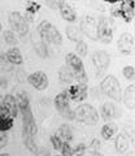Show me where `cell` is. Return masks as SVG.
Wrapping results in <instances>:
<instances>
[{"mask_svg":"<svg viewBox=\"0 0 135 156\" xmlns=\"http://www.w3.org/2000/svg\"><path fill=\"white\" fill-rule=\"evenodd\" d=\"M0 156H11V155L7 154V152H3V154H0Z\"/></svg>","mask_w":135,"mask_h":156,"instance_id":"obj_36","label":"cell"},{"mask_svg":"<svg viewBox=\"0 0 135 156\" xmlns=\"http://www.w3.org/2000/svg\"><path fill=\"white\" fill-rule=\"evenodd\" d=\"M31 42H33V47H34V51L36 52V55L40 58H47L48 57V46L42 42V39L38 37L36 33L33 35Z\"/></svg>","mask_w":135,"mask_h":156,"instance_id":"obj_15","label":"cell"},{"mask_svg":"<svg viewBox=\"0 0 135 156\" xmlns=\"http://www.w3.org/2000/svg\"><path fill=\"white\" fill-rule=\"evenodd\" d=\"M122 74L123 77L129 81H134V77H135V68L133 65H126L122 69Z\"/></svg>","mask_w":135,"mask_h":156,"instance_id":"obj_30","label":"cell"},{"mask_svg":"<svg viewBox=\"0 0 135 156\" xmlns=\"http://www.w3.org/2000/svg\"><path fill=\"white\" fill-rule=\"evenodd\" d=\"M74 115H75V120L81 124L85 125H90V126H95L99 122V112L96 111L94 105H91L88 103L81 104L74 109Z\"/></svg>","mask_w":135,"mask_h":156,"instance_id":"obj_4","label":"cell"},{"mask_svg":"<svg viewBox=\"0 0 135 156\" xmlns=\"http://www.w3.org/2000/svg\"><path fill=\"white\" fill-rule=\"evenodd\" d=\"M12 64L8 61L5 53H0V72H9L12 70Z\"/></svg>","mask_w":135,"mask_h":156,"instance_id":"obj_29","label":"cell"},{"mask_svg":"<svg viewBox=\"0 0 135 156\" xmlns=\"http://www.w3.org/2000/svg\"><path fill=\"white\" fill-rule=\"evenodd\" d=\"M60 14H61V17L62 20H65V21L68 22H70V23H73L77 21V12H75V9L70 5V4H68L66 2L62 3V5L60 7Z\"/></svg>","mask_w":135,"mask_h":156,"instance_id":"obj_17","label":"cell"},{"mask_svg":"<svg viewBox=\"0 0 135 156\" xmlns=\"http://www.w3.org/2000/svg\"><path fill=\"white\" fill-rule=\"evenodd\" d=\"M59 78H60L61 82H64V83H71V82L74 81V73L66 65H64V66H61L60 70H59Z\"/></svg>","mask_w":135,"mask_h":156,"instance_id":"obj_23","label":"cell"},{"mask_svg":"<svg viewBox=\"0 0 135 156\" xmlns=\"http://www.w3.org/2000/svg\"><path fill=\"white\" fill-rule=\"evenodd\" d=\"M38 37L42 39L43 43H46L47 46L55 44V46H61L62 44V35L60 30L55 25H52L50 21L43 20L39 22L36 29Z\"/></svg>","mask_w":135,"mask_h":156,"instance_id":"obj_1","label":"cell"},{"mask_svg":"<svg viewBox=\"0 0 135 156\" xmlns=\"http://www.w3.org/2000/svg\"><path fill=\"white\" fill-rule=\"evenodd\" d=\"M9 142V136L7 133H0V150L7 147V144Z\"/></svg>","mask_w":135,"mask_h":156,"instance_id":"obj_34","label":"cell"},{"mask_svg":"<svg viewBox=\"0 0 135 156\" xmlns=\"http://www.w3.org/2000/svg\"><path fill=\"white\" fill-rule=\"evenodd\" d=\"M98 26V41L108 44L113 41V21L107 16H99L96 18Z\"/></svg>","mask_w":135,"mask_h":156,"instance_id":"obj_6","label":"cell"},{"mask_svg":"<svg viewBox=\"0 0 135 156\" xmlns=\"http://www.w3.org/2000/svg\"><path fill=\"white\" fill-rule=\"evenodd\" d=\"M79 30L91 41H98V26H96V18L92 16H85L81 20Z\"/></svg>","mask_w":135,"mask_h":156,"instance_id":"obj_9","label":"cell"},{"mask_svg":"<svg viewBox=\"0 0 135 156\" xmlns=\"http://www.w3.org/2000/svg\"><path fill=\"white\" fill-rule=\"evenodd\" d=\"M117 48L122 55H130L134 50V37L130 33H122L118 38Z\"/></svg>","mask_w":135,"mask_h":156,"instance_id":"obj_13","label":"cell"},{"mask_svg":"<svg viewBox=\"0 0 135 156\" xmlns=\"http://www.w3.org/2000/svg\"><path fill=\"white\" fill-rule=\"evenodd\" d=\"M55 103V108L59 112V115L61 117H64L68 121H73L75 120V115H74V109L70 107V99L66 94V90H64L60 94H57L54 99Z\"/></svg>","mask_w":135,"mask_h":156,"instance_id":"obj_5","label":"cell"},{"mask_svg":"<svg viewBox=\"0 0 135 156\" xmlns=\"http://www.w3.org/2000/svg\"><path fill=\"white\" fill-rule=\"evenodd\" d=\"M99 151H100V140L99 139H92L91 143L88 144V147H87V152L91 156H95V155L100 154Z\"/></svg>","mask_w":135,"mask_h":156,"instance_id":"obj_28","label":"cell"},{"mask_svg":"<svg viewBox=\"0 0 135 156\" xmlns=\"http://www.w3.org/2000/svg\"><path fill=\"white\" fill-rule=\"evenodd\" d=\"M61 155L60 156H74V148L70 143H62L61 146Z\"/></svg>","mask_w":135,"mask_h":156,"instance_id":"obj_31","label":"cell"},{"mask_svg":"<svg viewBox=\"0 0 135 156\" xmlns=\"http://www.w3.org/2000/svg\"><path fill=\"white\" fill-rule=\"evenodd\" d=\"M95 156H104V155H101V154H98V155H95Z\"/></svg>","mask_w":135,"mask_h":156,"instance_id":"obj_38","label":"cell"},{"mask_svg":"<svg viewBox=\"0 0 135 156\" xmlns=\"http://www.w3.org/2000/svg\"><path fill=\"white\" fill-rule=\"evenodd\" d=\"M0 33H2V23H0Z\"/></svg>","mask_w":135,"mask_h":156,"instance_id":"obj_39","label":"cell"},{"mask_svg":"<svg viewBox=\"0 0 135 156\" xmlns=\"http://www.w3.org/2000/svg\"><path fill=\"white\" fill-rule=\"evenodd\" d=\"M126 156H134V152H129Z\"/></svg>","mask_w":135,"mask_h":156,"instance_id":"obj_37","label":"cell"},{"mask_svg":"<svg viewBox=\"0 0 135 156\" xmlns=\"http://www.w3.org/2000/svg\"><path fill=\"white\" fill-rule=\"evenodd\" d=\"M13 125L14 120L8 116L2 115V112H0V133H7L13 128Z\"/></svg>","mask_w":135,"mask_h":156,"instance_id":"obj_24","label":"cell"},{"mask_svg":"<svg viewBox=\"0 0 135 156\" xmlns=\"http://www.w3.org/2000/svg\"><path fill=\"white\" fill-rule=\"evenodd\" d=\"M5 56L12 65H22L23 64V57H22V53H21L18 47L9 48V50L5 52Z\"/></svg>","mask_w":135,"mask_h":156,"instance_id":"obj_19","label":"cell"},{"mask_svg":"<svg viewBox=\"0 0 135 156\" xmlns=\"http://www.w3.org/2000/svg\"><path fill=\"white\" fill-rule=\"evenodd\" d=\"M114 147H116V151H117L118 154H125L126 151H129V147H130L129 136L125 133L117 134V136H116V140H114Z\"/></svg>","mask_w":135,"mask_h":156,"instance_id":"obj_18","label":"cell"},{"mask_svg":"<svg viewBox=\"0 0 135 156\" xmlns=\"http://www.w3.org/2000/svg\"><path fill=\"white\" fill-rule=\"evenodd\" d=\"M3 38H4V42L9 46H17L18 43V39L16 37V34H13L11 30H5L3 33Z\"/></svg>","mask_w":135,"mask_h":156,"instance_id":"obj_26","label":"cell"},{"mask_svg":"<svg viewBox=\"0 0 135 156\" xmlns=\"http://www.w3.org/2000/svg\"><path fill=\"white\" fill-rule=\"evenodd\" d=\"M100 116L103 120L109 122L110 120H113L117 116V107L113 103H110V101H107V103H104L100 107Z\"/></svg>","mask_w":135,"mask_h":156,"instance_id":"obj_16","label":"cell"},{"mask_svg":"<svg viewBox=\"0 0 135 156\" xmlns=\"http://www.w3.org/2000/svg\"><path fill=\"white\" fill-rule=\"evenodd\" d=\"M117 130H118L117 125H116L114 122H112V121H109V122L103 125V128H101V130H100V135L104 140H109V139L113 138V135L117 133Z\"/></svg>","mask_w":135,"mask_h":156,"instance_id":"obj_20","label":"cell"},{"mask_svg":"<svg viewBox=\"0 0 135 156\" xmlns=\"http://www.w3.org/2000/svg\"><path fill=\"white\" fill-rule=\"evenodd\" d=\"M86 152H87V146L85 143H79L74 148V156H83Z\"/></svg>","mask_w":135,"mask_h":156,"instance_id":"obj_33","label":"cell"},{"mask_svg":"<svg viewBox=\"0 0 135 156\" xmlns=\"http://www.w3.org/2000/svg\"><path fill=\"white\" fill-rule=\"evenodd\" d=\"M92 64L96 69V73L101 74L103 72L108 69V66L110 64V55L107 51H95L92 55Z\"/></svg>","mask_w":135,"mask_h":156,"instance_id":"obj_11","label":"cell"},{"mask_svg":"<svg viewBox=\"0 0 135 156\" xmlns=\"http://www.w3.org/2000/svg\"><path fill=\"white\" fill-rule=\"evenodd\" d=\"M0 112L4 116H8L11 119H16L18 116V104L16 96L12 94H7L3 96V99L0 100Z\"/></svg>","mask_w":135,"mask_h":156,"instance_id":"obj_8","label":"cell"},{"mask_svg":"<svg viewBox=\"0 0 135 156\" xmlns=\"http://www.w3.org/2000/svg\"><path fill=\"white\" fill-rule=\"evenodd\" d=\"M66 94L69 96L70 100L73 101H83L85 99H87L88 95V89L87 85H71L69 89L66 90Z\"/></svg>","mask_w":135,"mask_h":156,"instance_id":"obj_12","label":"cell"},{"mask_svg":"<svg viewBox=\"0 0 135 156\" xmlns=\"http://www.w3.org/2000/svg\"><path fill=\"white\" fill-rule=\"evenodd\" d=\"M62 3L64 2H47L46 4H47V7L48 8H51V9H60V7L62 5Z\"/></svg>","mask_w":135,"mask_h":156,"instance_id":"obj_35","label":"cell"},{"mask_svg":"<svg viewBox=\"0 0 135 156\" xmlns=\"http://www.w3.org/2000/svg\"><path fill=\"white\" fill-rule=\"evenodd\" d=\"M65 64L69 69L74 73V81L78 85H87L88 78L86 74L85 65L82 58L78 57L74 52H69L65 55Z\"/></svg>","mask_w":135,"mask_h":156,"instance_id":"obj_2","label":"cell"},{"mask_svg":"<svg viewBox=\"0 0 135 156\" xmlns=\"http://www.w3.org/2000/svg\"><path fill=\"white\" fill-rule=\"evenodd\" d=\"M8 22L11 26V31L13 34H16L18 37H26L29 33V22L25 20V17L22 16L20 12L13 11L9 13Z\"/></svg>","mask_w":135,"mask_h":156,"instance_id":"obj_7","label":"cell"},{"mask_svg":"<svg viewBox=\"0 0 135 156\" xmlns=\"http://www.w3.org/2000/svg\"><path fill=\"white\" fill-rule=\"evenodd\" d=\"M50 140H51V143H52V147H54V150H56V151H60L61 150V146H62V143H64V142L60 139V136L57 135V134H52Z\"/></svg>","mask_w":135,"mask_h":156,"instance_id":"obj_32","label":"cell"},{"mask_svg":"<svg viewBox=\"0 0 135 156\" xmlns=\"http://www.w3.org/2000/svg\"><path fill=\"white\" fill-rule=\"evenodd\" d=\"M122 101L126 105V108L133 111L135 108V85L131 83L125 89L122 94Z\"/></svg>","mask_w":135,"mask_h":156,"instance_id":"obj_14","label":"cell"},{"mask_svg":"<svg viewBox=\"0 0 135 156\" xmlns=\"http://www.w3.org/2000/svg\"><path fill=\"white\" fill-rule=\"evenodd\" d=\"M75 55L78 56V57H85V56H87V53H88V46H87V43H86L85 41H79V42H77L75 43Z\"/></svg>","mask_w":135,"mask_h":156,"instance_id":"obj_25","label":"cell"},{"mask_svg":"<svg viewBox=\"0 0 135 156\" xmlns=\"http://www.w3.org/2000/svg\"><path fill=\"white\" fill-rule=\"evenodd\" d=\"M27 82L38 91L46 90L48 87V85H50L48 76L44 72H42V70H36V72L31 73V74H29L27 76Z\"/></svg>","mask_w":135,"mask_h":156,"instance_id":"obj_10","label":"cell"},{"mask_svg":"<svg viewBox=\"0 0 135 156\" xmlns=\"http://www.w3.org/2000/svg\"><path fill=\"white\" fill-rule=\"evenodd\" d=\"M23 138V144H25V147L30 151L33 154H36L38 152V146L35 143V140L31 136H22Z\"/></svg>","mask_w":135,"mask_h":156,"instance_id":"obj_27","label":"cell"},{"mask_svg":"<svg viewBox=\"0 0 135 156\" xmlns=\"http://www.w3.org/2000/svg\"><path fill=\"white\" fill-rule=\"evenodd\" d=\"M60 139L64 143H70L73 140V131H71V128L68 124H61L59 126V134Z\"/></svg>","mask_w":135,"mask_h":156,"instance_id":"obj_21","label":"cell"},{"mask_svg":"<svg viewBox=\"0 0 135 156\" xmlns=\"http://www.w3.org/2000/svg\"><path fill=\"white\" fill-rule=\"evenodd\" d=\"M65 33H66V37H68V39H69L70 42L77 43V42L82 41V33H81V30H79L78 26H75V25H69V26H66Z\"/></svg>","mask_w":135,"mask_h":156,"instance_id":"obj_22","label":"cell"},{"mask_svg":"<svg viewBox=\"0 0 135 156\" xmlns=\"http://www.w3.org/2000/svg\"><path fill=\"white\" fill-rule=\"evenodd\" d=\"M100 90L114 101H122V89L119 81L113 74L105 76L100 82Z\"/></svg>","mask_w":135,"mask_h":156,"instance_id":"obj_3","label":"cell"},{"mask_svg":"<svg viewBox=\"0 0 135 156\" xmlns=\"http://www.w3.org/2000/svg\"><path fill=\"white\" fill-rule=\"evenodd\" d=\"M55 156H60V155H55Z\"/></svg>","mask_w":135,"mask_h":156,"instance_id":"obj_40","label":"cell"}]
</instances>
